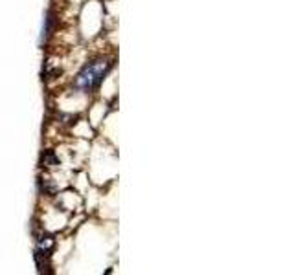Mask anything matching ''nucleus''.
<instances>
[{"label": "nucleus", "mask_w": 294, "mask_h": 275, "mask_svg": "<svg viewBox=\"0 0 294 275\" xmlns=\"http://www.w3.org/2000/svg\"><path fill=\"white\" fill-rule=\"evenodd\" d=\"M41 187H42V191H44V195H54L55 193V186L50 182V180H44L41 184Z\"/></svg>", "instance_id": "nucleus-4"}, {"label": "nucleus", "mask_w": 294, "mask_h": 275, "mask_svg": "<svg viewBox=\"0 0 294 275\" xmlns=\"http://www.w3.org/2000/svg\"><path fill=\"white\" fill-rule=\"evenodd\" d=\"M42 162L50 163V165H57V163H59V160L55 158V154L52 152V150H46V152L42 154Z\"/></svg>", "instance_id": "nucleus-3"}, {"label": "nucleus", "mask_w": 294, "mask_h": 275, "mask_svg": "<svg viewBox=\"0 0 294 275\" xmlns=\"http://www.w3.org/2000/svg\"><path fill=\"white\" fill-rule=\"evenodd\" d=\"M110 66L112 65L107 59H96L89 63L78 73V77L74 81V88L79 90V92H85V94H90L92 90H96L101 84V81L110 70Z\"/></svg>", "instance_id": "nucleus-1"}, {"label": "nucleus", "mask_w": 294, "mask_h": 275, "mask_svg": "<svg viewBox=\"0 0 294 275\" xmlns=\"http://www.w3.org/2000/svg\"><path fill=\"white\" fill-rule=\"evenodd\" d=\"M54 13L50 11L48 15H46V18H44V26H42V39H48L50 35H52V30H54Z\"/></svg>", "instance_id": "nucleus-2"}]
</instances>
